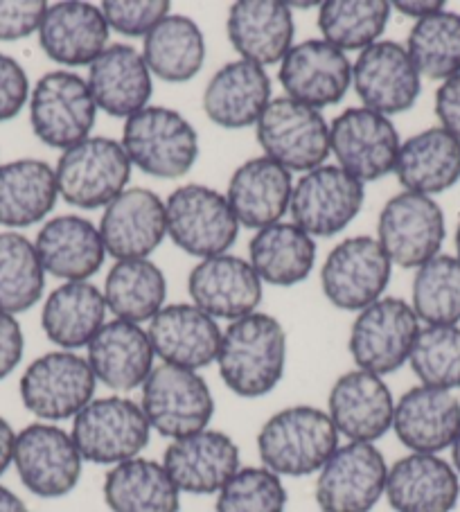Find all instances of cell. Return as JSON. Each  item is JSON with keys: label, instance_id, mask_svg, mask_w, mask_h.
<instances>
[{"label": "cell", "instance_id": "6da1fadb", "mask_svg": "<svg viewBox=\"0 0 460 512\" xmlns=\"http://www.w3.org/2000/svg\"><path fill=\"white\" fill-rule=\"evenodd\" d=\"M219 375L240 397H264L276 388L287 368V332L271 314L253 312L230 321L221 332Z\"/></svg>", "mask_w": 460, "mask_h": 512}, {"label": "cell", "instance_id": "7a4b0ae2", "mask_svg": "<svg viewBox=\"0 0 460 512\" xmlns=\"http://www.w3.org/2000/svg\"><path fill=\"white\" fill-rule=\"evenodd\" d=\"M339 449V431L316 406H287L264 422L258 434L262 467L282 476H309L321 472Z\"/></svg>", "mask_w": 460, "mask_h": 512}, {"label": "cell", "instance_id": "3957f363", "mask_svg": "<svg viewBox=\"0 0 460 512\" xmlns=\"http://www.w3.org/2000/svg\"><path fill=\"white\" fill-rule=\"evenodd\" d=\"M122 147L131 165L156 179H181L199 158V136L190 120L152 104L125 120Z\"/></svg>", "mask_w": 460, "mask_h": 512}, {"label": "cell", "instance_id": "277c9868", "mask_svg": "<svg viewBox=\"0 0 460 512\" xmlns=\"http://www.w3.org/2000/svg\"><path fill=\"white\" fill-rule=\"evenodd\" d=\"M70 436L86 463L113 467L143 454L152 427L138 402L109 395L97 397L77 413Z\"/></svg>", "mask_w": 460, "mask_h": 512}, {"label": "cell", "instance_id": "5b68a950", "mask_svg": "<svg viewBox=\"0 0 460 512\" xmlns=\"http://www.w3.org/2000/svg\"><path fill=\"white\" fill-rule=\"evenodd\" d=\"M131 167L134 165L118 140L86 138L59 156L55 167L59 197L82 210L106 208L127 190Z\"/></svg>", "mask_w": 460, "mask_h": 512}, {"label": "cell", "instance_id": "8992f818", "mask_svg": "<svg viewBox=\"0 0 460 512\" xmlns=\"http://www.w3.org/2000/svg\"><path fill=\"white\" fill-rule=\"evenodd\" d=\"M167 235L183 253L208 260L224 255L240 235V222L226 194L208 185L190 183L176 188L165 201Z\"/></svg>", "mask_w": 460, "mask_h": 512}, {"label": "cell", "instance_id": "52a82bcc", "mask_svg": "<svg viewBox=\"0 0 460 512\" xmlns=\"http://www.w3.org/2000/svg\"><path fill=\"white\" fill-rule=\"evenodd\" d=\"M143 406L149 427L179 440L208 429L215 416V397L197 370L161 364L143 384Z\"/></svg>", "mask_w": 460, "mask_h": 512}, {"label": "cell", "instance_id": "ba28073f", "mask_svg": "<svg viewBox=\"0 0 460 512\" xmlns=\"http://www.w3.org/2000/svg\"><path fill=\"white\" fill-rule=\"evenodd\" d=\"M262 152L289 172H312L330 156V125L318 109L276 97L255 125Z\"/></svg>", "mask_w": 460, "mask_h": 512}, {"label": "cell", "instance_id": "9c48e42d", "mask_svg": "<svg viewBox=\"0 0 460 512\" xmlns=\"http://www.w3.org/2000/svg\"><path fill=\"white\" fill-rule=\"evenodd\" d=\"M28 104L32 131L43 145L66 152L91 138L97 104L84 77L52 70L34 84Z\"/></svg>", "mask_w": 460, "mask_h": 512}, {"label": "cell", "instance_id": "30bf717a", "mask_svg": "<svg viewBox=\"0 0 460 512\" xmlns=\"http://www.w3.org/2000/svg\"><path fill=\"white\" fill-rule=\"evenodd\" d=\"M97 379L88 359L73 350H52L25 368L21 400L32 416L46 422L73 418L95 400Z\"/></svg>", "mask_w": 460, "mask_h": 512}, {"label": "cell", "instance_id": "8fae6325", "mask_svg": "<svg viewBox=\"0 0 460 512\" xmlns=\"http://www.w3.org/2000/svg\"><path fill=\"white\" fill-rule=\"evenodd\" d=\"M420 334V319L402 298H379L361 310L350 328V355L357 368L373 375H391L411 357Z\"/></svg>", "mask_w": 460, "mask_h": 512}, {"label": "cell", "instance_id": "7c38bea8", "mask_svg": "<svg viewBox=\"0 0 460 512\" xmlns=\"http://www.w3.org/2000/svg\"><path fill=\"white\" fill-rule=\"evenodd\" d=\"M14 467L34 497L61 499L77 488L84 458L68 431L52 422H34L16 434Z\"/></svg>", "mask_w": 460, "mask_h": 512}, {"label": "cell", "instance_id": "4fadbf2b", "mask_svg": "<svg viewBox=\"0 0 460 512\" xmlns=\"http://www.w3.org/2000/svg\"><path fill=\"white\" fill-rule=\"evenodd\" d=\"M391 271L393 262L377 237H350L327 253L321 267V287L334 307L361 312L382 298Z\"/></svg>", "mask_w": 460, "mask_h": 512}, {"label": "cell", "instance_id": "5bb4252c", "mask_svg": "<svg viewBox=\"0 0 460 512\" xmlns=\"http://www.w3.org/2000/svg\"><path fill=\"white\" fill-rule=\"evenodd\" d=\"M445 215L433 197L400 192L386 201L377 222V242L388 260L402 269H420L440 255L445 242Z\"/></svg>", "mask_w": 460, "mask_h": 512}, {"label": "cell", "instance_id": "9a60e30c", "mask_svg": "<svg viewBox=\"0 0 460 512\" xmlns=\"http://www.w3.org/2000/svg\"><path fill=\"white\" fill-rule=\"evenodd\" d=\"M388 465L373 443L341 445L316 479L321 512H370L386 492Z\"/></svg>", "mask_w": 460, "mask_h": 512}, {"label": "cell", "instance_id": "2e32d148", "mask_svg": "<svg viewBox=\"0 0 460 512\" xmlns=\"http://www.w3.org/2000/svg\"><path fill=\"white\" fill-rule=\"evenodd\" d=\"M364 199V183L339 165H321L294 185L289 213L294 224L314 240L334 237L355 222Z\"/></svg>", "mask_w": 460, "mask_h": 512}, {"label": "cell", "instance_id": "e0dca14e", "mask_svg": "<svg viewBox=\"0 0 460 512\" xmlns=\"http://www.w3.org/2000/svg\"><path fill=\"white\" fill-rule=\"evenodd\" d=\"M400 147L393 120L366 107L345 109L330 125V152L364 185L395 172Z\"/></svg>", "mask_w": 460, "mask_h": 512}, {"label": "cell", "instance_id": "ac0fdd59", "mask_svg": "<svg viewBox=\"0 0 460 512\" xmlns=\"http://www.w3.org/2000/svg\"><path fill=\"white\" fill-rule=\"evenodd\" d=\"M352 86L370 111L397 116L409 111L422 93V77L397 41H377L352 64Z\"/></svg>", "mask_w": 460, "mask_h": 512}, {"label": "cell", "instance_id": "d6986e66", "mask_svg": "<svg viewBox=\"0 0 460 512\" xmlns=\"http://www.w3.org/2000/svg\"><path fill=\"white\" fill-rule=\"evenodd\" d=\"M280 84L287 97L321 111L341 102L352 86V64L345 52L323 39L294 43L280 61Z\"/></svg>", "mask_w": 460, "mask_h": 512}, {"label": "cell", "instance_id": "ffe728a7", "mask_svg": "<svg viewBox=\"0 0 460 512\" xmlns=\"http://www.w3.org/2000/svg\"><path fill=\"white\" fill-rule=\"evenodd\" d=\"M100 235L115 262L149 260L167 237L165 201L147 188H127L104 208Z\"/></svg>", "mask_w": 460, "mask_h": 512}, {"label": "cell", "instance_id": "44dd1931", "mask_svg": "<svg viewBox=\"0 0 460 512\" xmlns=\"http://www.w3.org/2000/svg\"><path fill=\"white\" fill-rule=\"evenodd\" d=\"M327 416L350 443H375L393 429L395 400L379 375L350 370L336 379L327 397Z\"/></svg>", "mask_w": 460, "mask_h": 512}, {"label": "cell", "instance_id": "7402d4cb", "mask_svg": "<svg viewBox=\"0 0 460 512\" xmlns=\"http://www.w3.org/2000/svg\"><path fill=\"white\" fill-rule=\"evenodd\" d=\"M163 467L176 488L188 494H219L240 472V447L224 431L203 429L199 434L172 440Z\"/></svg>", "mask_w": 460, "mask_h": 512}, {"label": "cell", "instance_id": "603a6c76", "mask_svg": "<svg viewBox=\"0 0 460 512\" xmlns=\"http://www.w3.org/2000/svg\"><path fill=\"white\" fill-rule=\"evenodd\" d=\"M262 285L264 282L251 262L228 253L201 260L188 276L192 305H197L215 321H237L258 312Z\"/></svg>", "mask_w": 460, "mask_h": 512}, {"label": "cell", "instance_id": "cb8c5ba5", "mask_svg": "<svg viewBox=\"0 0 460 512\" xmlns=\"http://www.w3.org/2000/svg\"><path fill=\"white\" fill-rule=\"evenodd\" d=\"M86 82L97 111L122 120L147 109L154 93V75L149 73L143 52L127 43L106 48L88 66Z\"/></svg>", "mask_w": 460, "mask_h": 512}, {"label": "cell", "instance_id": "d4e9b609", "mask_svg": "<svg viewBox=\"0 0 460 512\" xmlns=\"http://www.w3.org/2000/svg\"><path fill=\"white\" fill-rule=\"evenodd\" d=\"M147 337L154 355L163 364L199 370L217 361L221 330L217 321L197 305L176 303L165 305L149 321Z\"/></svg>", "mask_w": 460, "mask_h": 512}, {"label": "cell", "instance_id": "484cf974", "mask_svg": "<svg viewBox=\"0 0 460 512\" xmlns=\"http://www.w3.org/2000/svg\"><path fill=\"white\" fill-rule=\"evenodd\" d=\"M393 431L411 454H440L460 431V400L451 391L413 386L395 402Z\"/></svg>", "mask_w": 460, "mask_h": 512}, {"label": "cell", "instance_id": "4316f807", "mask_svg": "<svg viewBox=\"0 0 460 512\" xmlns=\"http://www.w3.org/2000/svg\"><path fill=\"white\" fill-rule=\"evenodd\" d=\"M88 366L95 379L115 393L143 388L154 370V348L147 330L129 321H106L88 343Z\"/></svg>", "mask_w": 460, "mask_h": 512}, {"label": "cell", "instance_id": "83f0119b", "mask_svg": "<svg viewBox=\"0 0 460 512\" xmlns=\"http://www.w3.org/2000/svg\"><path fill=\"white\" fill-rule=\"evenodd\" d=\"M384 494L395 512H451L460 499V476L438 454H409L388 467Z\"/></svg>", "mask_w": 460, "mask_h": 512}, {"label": "cell", "instance_id": "f1b7e54d", "mask_svg": "<svg viewBox=\"0 0 460 512\" xmlns=\"http://www.w3.org/2000/svg\"><path fill=\"white\" fill-rule=\"evenodd\" d=\"M271 104V77L267 68L246 59L221 66L203 91V111L221 129L258 125Z\"/></svg>", "mask_w": 460, "mask_h": 512}, {"label": "cell", "instance_id": "f546056e", "mask_svg": "<svg viewBox=\"0 0 460 512\" xmlns=\"http://www.w3.org/2000/svg\"><path fill=\"white\" fill-rule=\"evenodd\" d=\"M226 30L240 59L273 66L294 46V12L278 0H240L230 7Z\"/></svg>", "mask_w": 460, "mask_h": 512}, {"label": "cell", "instance_id": "4dcf8cb0", "mask_svg": "<svg viewBox=\"0 0 460 512\" xmlns=\"http://www.w3.org/2000/svg\"><path fill=\"white\" fill-rule=\"evenodd\" d=\"M109 23L100 7L79 0L48 5L39 28V43L61 66H91L109 48Z\"/></svg>", "mask_w": 460, "mask_h": 512}, {"label": "cell", "instance_id": "1f68e13d", "mask_svg": "<svg viewBox=\"0 0 460 512\" xmlns=\"http://www.w3.org/2000/svg\"><path fill=\"white\" fill-rule=\"evenodd\" d=\"M291 192V172L267 156H258L242 163L230 176L226 199L240 226L262 231L289 213Z\"/></svg>", "mask_w": 460, "mask_h": 512}, {"label": "cell", "instance_id": "d6a6232c", "mask_svg": "<svg viewBox=\"0 0 460 512\" xmlns=\"http://www.w3.org/2000/svg\"><path fill=\"white\" fill-rule=\"evenodd\" d=\"M34 246L46 273L66 282L91 280L106 260L100 228L79 215L50 219L43 224Z\"/></svg>", "mask_w": 460, "mask_h": 512}, {"label": "cell", "instance_id": "836d02e7", "mask_svg": "<svg viewBox=\"0 0 460 512\" xmlns=\"http://www.w3.org/2000/svg\"><path fill=\"white\" fill-rule=\"evenodd\" d=\"M104 291L93 282H64L43 303L41 325L46 337L61 350L88 348L106 325Z\"/></svg>", "mask_w": 460, "mask_h": 512}, {"label": "cell", "instance_id": "e575fe53", "mask_svg": "<svg viewBox=\"0 0 460 512\" xmlns=\"http://www.w3.org/2000/svg\"><path fill=\"white\" fill-rule=\"evenodd\" d=\"M395 174L406 192H447L460 181V140L442 127L424 129L400 147Z\"/></svg>", "mask_w": 460, "mask_h": 512}, {"label": "cell", "instance_id": "d590c367", "mask_svg": "<svg viewBox=\"0 0 460 512\" xmlns=\"http://www.w3.org/2000/svg\"><path fill=\"white\" fill-rule=\"evenodd\" d=\"M59 199L55 167L39 158L0 165V226L28 228L43 222Z\"/></svg>", "mask_w": 460, "mask_h": 512}, {"label": "cell", "instance_id": "8d00e7d4", "mask_svg": "<svg viewBox=\"0 0 460 512\" xmlns=\"http://www.w3.org/2000/svg\"><path fill=\"white\" fill-rule=\"evenodd\" d=\"M104 501L111 512H179L181 490L163 463L152 458H131L113 465L106 474Z\"/></svg>", "mask_w": 460, "mask_h": 512}, {"label": "cell", "instance_id": "74e56055", "mask_svg": "<svg viewBox=\"0 0 460 512\" xmlns=\"http://www.w3.org/2000/svg\"><path fill=\"white\" fill-rule=\"evenodd\" d=\"M251 267L262 282L273 287H294L309 278L316 264V242L294 222L262 228L249 244Z\"/></svg>", "mask_w": 460, "mask_h": 512}, {"label": "cell", "instance_id": "f35d334b", "mask_svg": "<svg viewBox=\"0 0 460 512\" xmlns=\"http://www.w3.org/2000/svg\"><path fill=\"white\" fill-rule=\"evenodd\" d=\"M140 52L154 77L167 84H185L203 68L206 39L190 16L170 14L147 34Z\"/></svg>", "mask_w": 460, "mask_h": 512}, {"label": "cell", "instance_id": "ab89813d", "mask_svg": "<svg viewBox=\"0 0 460 512\" xmlns=\"http://www.w3.org/2000/svg\"><path fill=\"white\" fill-rule=\"evenodd\" d=\"M104 298L115 319L149 323L165 307V273L152 260L115 262L106 273Z\"/></svg>", "mask_w": 460, "mask_h": 512}, {"label": "cell", "instance_id": "60d3db41", "mask_svg": "<svg viewBox=\"0 0 460 512\" xmlns=\"http://www.w3.org/2000/svg\"><path fill=\"white\" fill-rule=\"evenodd\" d=\"M46 291V269L37 246L28 237L0 233V312L23 314L39 303Z\"/></svg>", "mask_w": 460, "mask_h": 512}, {"label": "cell", "instance_id": "b9f144b4", "mask_svg": "<svg viewBox=\"0 0 460 512\" xmlns=\"http://www.w3.org/2000/svg\"><path fill=\"white\" fill-rule=\"evenodd\" d=\"M391 12L386 0H327L318 7V28L334 48L361 52L379 41Z\"/></svg>", "mask_w": 460, "mask_h": 512}, {"label": "cell", "instance_id": "7bdbcfd3", "mask_svg": "<svg viewBox=\"0 0 460 512\" xmlns=\"http://www.w3.org/2000/svg\"><path fill=\"white\" fill-rule=\"evenodd\" d=\"M406 52L420 77L447 82L460 75V14L442 10L415 21Z\"/></svg>", "mask_w": 460, "mask_h": 512}, {"label": "cell", "instance_id": "ee69618b", "mask_svg": "<svg viewBox=\"0 0 460 512\" xmlns=\"http://www.w3.org/2000/svg\"><path fill=\"white\" fill-rule=\"evenodd\" d=\"M411 307L427 325L460 323V262L451 255H436L422 264L413 278Z\"/></svg>", "mask_w": 460, "mask_h": 512}, {"label": "cell", "instance_id": "f6af8a7d", "mask_svg": "<svg viewBox=\"0 0 460 512\" xmlns=\"http://www.w3.org/2000/svg\"><path fill=\"white\" fill-rule=\"evenodd\" d=\"M409 364L422 386L451 391L460 388V328L427 325L413 343Z\"/></svg>", "mask_w": 460, "mask_h": 512}, {"label": "cell", "instance_id": "bcb514c9", "mask_svg": "<svg viewBox=\"0 0 460 512\" xmlns=\"http://www.w3.org/2000/svg\"><path fill=\"white\" fill-rule=\"evenodd\" d=\"M287 488L267 467H240L217 494V512H285Z\"/></svg>", "mask_w": 460, "mask_h": 512}, {"label": "cell", "instance_id": "7dc6e473", "mask_svg": "<svg viewBox=\"0 0 460 512\" xmlns=\"http://www.w3.org/2000/svg\"><path fill=\"white\" fill-rule=\"evenodd\" d=\"M100 10L111 30L145 39L165 16L172 14V5L167 0H104Z\"/></svg>", "mask_w": 460, "mask_h": 512}, {"label": "cell", "instance_id": "c3c4849f", "mask_svg": "<svg viewBox=\"0 0 460 512\" xmlns=\"http://www.w3.org/2000/svg\"><path fill=\"white\" fill-rule=\"evenodd\" d=\"M48 3L43 0H0V41H21L39 32Z\"/></svg>", "mask_w": 460, "mask_h": 512}, {"label": "cell", "instance_id": "681fc988", "mask_svg": "<svg viewBox=\"0 0 460 512\" xmlns=\"http://www.w3.org/2000/svg\"><path fill=\"white\" fill-rule=\"evenodd\" d=\"M30 102V79L25 68L0 52V122L14 120Z\"/></svg>", "mask_w": 460, "mask_h": 512}, {"label": "cell", "instance_id": "f907efd6", "mask_svg": "<svg viewBox=\"0 0 460 512\" xmlns=\"http://www.w3.org/2000/svg\"><path fill=\"white\" fill-rule=\"evenodd\" d=\"M25 337L16 316L0 312V379L10 377L21 364Z\"/></svg>", "mask_w": 460, "mask_h": 512}, {"label": "cell", "instance_id": "816d5d0a", "mask_svg": "<svg viewBox=\"0 0 460 512\" xmlns=\"http://www.w3.org/2000/svg\"><path fill=\"white\" fill-rule=\"evenodd\" d=\"M436 116L442 129L460 140V75L440 84L436 91Z\"/></svg>", "mask_w": 460, "mask_h": 512}, {"label": "cell", "instance_id": "f5cc1de1", "mask_svg": "<svg viewBox=\"0 0 460 512\" xmlns=\"http://www.w3.org/2000/svg\"><path fill=\"white\" fill-rule=\"evenodd\" d=\"M391 7L395 12L422 21L431 14H438L445 10V3H440V0H422V3H418V0H395V3H391Z\"/></svg>", "mask_w": 460, "mask_h": 512}, {"label": "cell", "instance_id": "db71d44e", "mask_svg": "<svg viewBox=\"0 0 460 512\" xmlns=\"http://www.w3.org/2000/svg\"><path fill=\"white\" fill-rule=\"evenodd\" d=\"M14 445L16 434L10 422L0 418V476L7 472V467L14 463Z\"/></svg>", "mask_w": 460, "mask_h": 512}, {"label": "cell", "instance_id": "11a10c76", "mask_svg": "<svg viewBox=\"0 0 460 512\" xmlns=\"http://www.w3.org/2000/svg\"><path fill=\"white\" fill-rule=\"evenodd\" d=\"M0 512H30L19 494H14L10 488L0 485Z\"/></svg>", "mask_w": 460, "mask_h": 512}, {"label": "cell", "instance_id": "9f6ffc18", "mask_svg": "<svg viewBox=\"0 0 460 512\" xmlns=\"http://www.w3.org/2000/svg\"><path fill=\"white\" fill-rule=\"evenodd\" d=\"M451 465H454V470L460 476V431L454 440V445H451Z\"/></svg>", "mask_w": 460, "mask_h": 512}, {"label": "cell", "instance_id": "6f0895ef", "mask_svg": "<svg viewBox=\"0 0 460 512\" xmlns=\"http://www.w3.org/2000/svg\"><path fill=\"white\" fill-rule=\"evenodd\" d=\"M456 253H458V262H460V219H458V226H456Z\"/></svg>", "mask_w": 460, "mask_h": 512}]
</instances>
